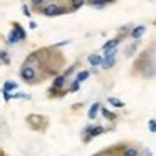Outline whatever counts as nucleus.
<instances>
[{"mask_svg": "<svg viewBox=\"0 0 156 156\" xmlns=\"http://www.w3.org/2000/svg\"><path fill=\"white\" fill-rule=\"evenodd\" d=\"M84 5H86L84 0H74V2L67 4V7H69V12H76V10H79L81 7H84Z\"/></svg>", "mask_w": 156, "mask_h": 156, "instance_id": "f3484780", "label": "nucleus"}, {"mask_svg": "<svg viewBox=\"0 0 156 156\" xmlns=\"http://www.w3.org/2000/svg\"><path fill=\"white\" fill-rule=\"evenodd\" d=\"M114 156H121V154H114Z\"/></svg>", "mask_w": 156, "mask_h": 156, "instance_id": "72a5a7b5", "label": "nucleus"}, {"mask_svg": "<svg viewBox=\"0 0 156 156\" xmlns=\"http://www.w3.org/2000/svg\"><path fill=\"white\" fill-rule=\"evenodd\" d=\"M148 129H149V133H153V134L156 133V119L154 118H151L148 121Z\"/></svg>", "mask_w": 156, "mask_h": 156, "instance_id": "393cba45", "label": "nucleus"}, {"mask_svg": "<svg viewBox=\"0 0 156 156\" xmlns=\"http://www.w3.org/2000/svg\"><path fill=\"white\" fill-rule=\"evenodd\" d=\"M45 4H47L45 0H32L30 4H29V7H30V10H37V12H39Z\"/></svg>", "mask_w": 156, "mask_h": 156, "instance_id": "6ab92c4d", "label": "nucleus"}, {"mask_svg": "<svg viewBox=\"0 0 156 156\" xmlns=\"http://www.w3.org/2000/svg\"><path fill=\"white\" fill-rule=\"evenodd\" d=\"M29 27L32 29V30H35V29H37V22H34V20H30L29 22Z\"/></svg>", "mask_w": 156, "mask_h": 156, "instance_id": "c85d7f7f", "label": "nucleus"}, {"mask_svg": "<svg viewBox=\"0 0 156 156\" xmlns=\"http://www.w3.org/2000/svg\"><path fill=\"white\" fill-rule=\"evenodd\" d=\"M9 66L10 64V55H9L7 51H0V66Z\"/></svg>", "mask_w": 156, "mask_h": 156, "instance_id": "4be33fe9", "label": "nucleus"}, {"mask_svg": "<svg viewBox=\"0 0 156 156\" xmlns=\"http://www.w3.org/2000/svg\"><path fill=\"white\" fill-rule=\"evenodd\" d=\"M19 77L25 82V84H41L44 79L41 77V74L37 72V69L30 64H22L19 69Z\"/></svg>", "mask_w": 156, "mask_h": 156, "instance_id": "f257e3e1", "label": "nucleus"}, {"mask_svg": "<svg viewBox=\"0 0 156 156\" xmlns=\"http://www.w3.org/2000/svg\"><path fill=\"white\" fill-rule=\"evenodd\" d=\"M12 30L15 32V35L19 37L20 42L27 39V32H25V29L22 27V24H19V22H14V24H12Z\"/></svg>", "mask_w": 156, "mask_h": 156, "instance_id": "1a4fd4ad", "label": "nucleus"}, {"mask_svg": "<svg viewBox=\"0 0 156 156\" xmlns=\"http://www.w3.org/2000/svg\"><path fill=\"white\" fill-rule=\"evenodd\" d=\"M71 44V41H62V42H57V44H54L52 45V49H55V51H57L59 47H64V45H69Z\"/></svg>", "mask_w": 156, "mask_h": 156, "instance_id": "bb28decb", "label": "nucleus"}, {"mask_svg": "<svg viewBox=\"0 0 156 156\" xmlns=\"http://www.w3.org/2000/svg\"><path fill=\"white\" fill-rule=\"evenodd\" d=\"M138 45H139V41L131 42V44L126 47V51H124V55H126V57H133V55H134V52H136V49H138Z\"/></svg>", "mask_w": 156, "mask_h": 156, "instance_id": "2eb2a0df", "label": "nucleus"}, {"mask_svg": "<svg viewBox=\"0 0 156 156\" xmlns=\"http://www.w3.org/2000/svg\"><path fill=\"white\" fill-rule=\"evenodd\" d=\"M146 30H148V27H146V25H136V27H131L129 35H131L134 41H139V39L146 34Z\"/></svg>", "mask_w": 156, "mask_h": 156, "instance_id": "6e6552de", "label": "nucleus"}, {"mask_svg": "<svg viewBox=\"0 0 156 156\" xmlns=\"http://www.w3.org/2000/svg\"><path fill=\"white\" fill-rule=\"evenodd\" d=\"M79 89H81V84H79L76 79H72V81L69 82V86H67V92H77Z\"/></svg>", "mask_w": 156, "mask_h": 156, "instance_id": "5701e85b", "label": "nucleus"}, {"mask_svg": "<svg viewBox=\"0 0 156 156\" xmlns=\"http://www.w3.org/2000/svg\"><path fill=\"white\" fill-rule=\"evenodd\" d=\"M0 156H5V154H4V153H2V151H0Z\"/></svg>", "mask_w": 156, "mask_h": 156, "instance_id": "473e14b6", "label": "nucleus"}, {"mask_svg": "<svg viewBox=\"0 0 156 156\" xmlns=\"http://www.w3.org/2000/svg\"><path fill=\"white\" fill-rule=\"evenodd\" d=\"M119 154L121 156H141V149L134 144H126Z\"/></svg>", "mask_w": 156, "mask_h": 156, "instance_id": "0eeeda50", "label": "nucleus"}, {"mask_svg": "<svg viewBox=\"0 0 156 156\" xmlns=\"http://www.w3.org/2000/svg\"><path fill=\"white\" fill-rule=\"evenodd\" d=\"M2 96H4V101H5V102H10V101H12L10 92H4V91H2Z\"/></svg>", "mask_w": 156, "mask_h": 156, "instance_id": "cd10ccee", "label": "nucleus"}, {"mask_svg": "<svg viewBox=\"0 0 156 156\" xmlns=\"http://www.w3.org/2000/svg\"><path fill=\"white\" fill-rule=\"evenodd\" d=\"M92 156H104V153H96V154H92Z\"/></svg>", "mask_w": 156, "mask_h": 156, "instance_id": "2f4dec72", "label": "nucleus"}, {"mask_svg": "<svg viewBox=\"0 0 156 156\" xmlns=\"http://www.w3.org/2000/svg\"><path fill=\"white\" fill-rule=\"evenodd\" d=\"M108 104H111L112 108H124L126 102L121 101V99H118V98H114V96H109V98H108Z\"/></svg>", "mask_w": 156, "mask_h": 156, "instance_id": "dca6fc26", "label": "nucleus"}, {"mask_svg": "<svg viewBox=\"0 0 156 156\" xmlns=\"http://www.w3.org/2000/svg\"><path fill=\"white\" fill-rule=\"evenodd\" d=\"M87 62H89V66L91 67H99L101 66V62H102V55L101 54H89L87 55Z\"/></svg>", "mask_w": 156, "mask_h": 156, "instance_id": "f8f14e48", "label": "nucleus"}, {"mask_svg": "<svg viewBox=\"0 0 156 156\" xmlns=\"http://www.w3.org/2000/svg\"><path fill=\"white\" fill-rule=\"evenodd\" d=\"M99 114H101L104 119H108V121H112V122L118 119V114H116V112H112L111 109H108V108H102V106H101V109H99Z\"/></svg>", "mask_w": 156, "mask_h": 156, "instance_id": "9b49d317", "label": "nucleus"}, {"mask_svg": "<svg viewBox=\"0 0 156 156\" xmlns=\"http://www.w3.org/2000/svg\"><path fill=\"white\" fill-rule=\"evenodd\" d=\"M39 14L45 15V17H59V15L69 14V7L66 4H59V2H47L39 10Z\"/></svg>", "mask_w": 156, "mask_h": 156, "instance_id": "f03ea898", "label": "nucleus"}, {"mask_svg": "<svg viewBox=\"0 0 156 156\" xmlns=\"http://www.w3.org/2000/svg\"><path fill=\"white\" fill-rule=\"evenodd\" d=\"M89 76H91V71H87V69H82V71H79L77 74H76V81L81 84V82H84V81H87L89 79Z\"/></svg>", "mask_w": 156, "mask_h": 156, "instance_id": "4468645a", "label": "nucleus"}, {"mask_svg": "<svg viewBox=\"0 0 156 156\" xmlns=\"http://www.w3.org/2000/svg\"><path fill=\"white\" fill-rule=\"evenodd\" d=\"M91 7H94V9H104V7H108L111 2H108V0H101V2H96V0H92V2H87Z\"/></svg>", "mask_w": 156, "mask_h": 156, "instance_id": "412c9836", "label": "nucleus"}, {"mask_svg": "<svg viewBox=\"0 0 156 156\" xmlns=\"http://www.w3.org/2000/svg\"><path fill=\"white\" fill-rule=\"evenodd\" d=\"M82 106H84V102H76V104H72V109H79V108H82Z\"/></svg>", "mask_w": 156, "mask_h": 156, "instance_id": "c756f323", "label": "nucleus"}, {"mask_svg": "<svg viewBox=\"0 0 156 156\" xmlns=\"http://www.w3.org/2000/svg\"><path fill=\"white\" fill-rule=\"evenodd\" d=\"M144 156H153L151 149H146V151H144Z\"/></svg>", "mask_w": 156, "mask_h": 156, "instance_id": "7c9ffc66", "label": "nucleus"}, {"mask_svg": "<svg viewBox=\"0 0 156 156\" xmlns=\"http://www.w3.org/2000/svg\"><path fill=\"white\" fill-rule=\"evenodd\" d=\"M76 69H77V64H74V66H71V67H69L67 69V71H66V72H62V74H64L66 76V77H71V74H74V72H76Z\"/></svg>", "mask_w": 156, "mask_h": 156, "instance_id": "a878e982", "label": "nucleus"}, {"mask_svg": "<svg viewBox=\"0 0 156 156\" xmlns=\"http://www.w3.org/2000/svg\"><path fill=\"white\" fill-rule=\"evenodd\" d=\"M10 98H12V101H15V99H27V101H30V99H32V96H30V94H27V92L17 91V92H12V94H10Z\"/></svg>", "mask_w": 156, "mask_h": 156, "instance_id": "a211bd4d", "label": "nucleus"}, {"mask_svg": "<svg viewBox=\"0 0 156 156\" xmlns=\"http://www.w3.org/2000/svg\"><path fill=\"white\" fill-rule=\"evenodd\" d=\"M122 39H124V37H121V35H116L114 39H109L108 42H104V44H102V52H108V51H112V49H118V45L122 42Z\"/></svg>", "mask_w": 156, "mask_h": 156, "instance_id": "423d86ee", "label": "nucleus"}, {"mask_svg": "<svg viewBox=\"0 0 156 156\" xmlns=\"http://www.w3.org/2000/svg\"><path fill=\"white\" fill-rule=\"evenodd\" d=\"M101 102H92L91 104V108H89V111H87V118H89V121H96V118H98V114H99V109H101Z\"/></svg>", "mask_w": 156, "mask_h": 156, "instance_id": "9d476101", "label": "nucleus"}, {"mask_svg": "<svg viewBox=\"0 0 156 156\" xmlns=\"http://www.w3.org/2000/svg\"><path fill=\"white\" fill-rule=\"evenodd\" d=\"M17 89H19V84H17V82H14V81H5L4 86H2V91H4V92H10V94H12V92H15Z\"/></svg>", "mask_w": 156, "mask_h": 156, "instance_id": "ddd939ff", "label": "nucleus"}, {"mask_svg": "<svg viewBox=\"0 0 156 156\" xmlns=\"http://www.w3.org/2000/svg\"><path fill=\"white\" fill-rule=\"evenodd\" d=\"M104 133H106L104 126H101V124H87L84 128V131H82V143L87 144L89 141H92L94 138L104 134Z\"/></svg>", "mask_w": 156, "mask_h": 156, "instance_id": "7ed1b4c3", "label": "nucleus"}, {"mask_svg": "<svg viewBox=\"0 0 156 156\" xmlns=\"http://www.w3.org/2000/svg\"><path fill=\"white\" fill-rule=\"evenodd\" d=\"M118 54H119L118 49H112V51H108V52H104V54H101V55H102L101 67L106 69V71L112 69V67L116 66V59H118Z\"/></svg>", "mask_w": 156, "mask_h": 156, "instance_id": "39448f33", "label": "nucleus"}, {"mask_svg": "<svg viewBox=\"0 0 156 156\" xmlns=\"http://www.w3.org/2000/svg\"><path fill=\"white\" fill-rule=\"evenodd\" d=\"M19 37L15 35V32L10 29V32H9V35H7V45H15V44H19Z\"/></svg>", "mask_w": 156, "mask_h": 156, "instance_id": "aec40b11", "label": "nucleus"}, {"mask_svg": "<svg viewBox=\"0 0 156 156\" xmlns=\"http://www.w3.org/2000/svg\"><path fill=\"white\" fill-rule=\"evenodd\" d=\"M22 15H25L27 19L32 17V10H30V7H29L27 4H22Z\"/></svg>", "mask_w": 156, "mask_h": 156, "instance_id": "b1692460", "label": "nucleus"}, {"mask_svg": "<svg viewBox=\"0 0 156 156\" xmlns=\"http://www.w3.org/2000/svg\"><path fill=\"white\" fill-rule=\"evenodd\" d=\"M27 124L30 129H34V131H45V128H47V118L45 116H41V114H29L27 116Z\"/></svg>", "mask_w": 156, "mask_h": 156, "instance_id": "20e7f679", "label": "nucleus"}]
</instances>
